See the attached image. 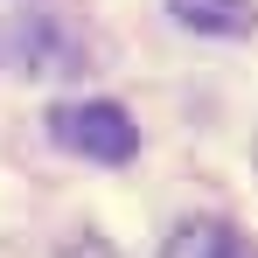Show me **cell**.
Here are the masks:
<instances>
[{"instance_id":"obj_1","label":"cell","mask_w":258,"mask_h":258,"mask_svg":"<svg viewBox=\"0 0 258 258\" xmlns=\"http://www.w3.org/2000/svg\"><path fill=\"white\" fill-rule=\"evenodd\" d=\"M49 133H56V147H70V154H84V161H112V168L140 154V126H133L126 105H112V98L56 105V112H49Z\"/></svg>"},{"instance_id":"obj_2","label":"cell","mask_w":258,"mask_h":258,"mask_svg":"<svg viewBox=\"0 0 258 258\" xmlns=\"http://www.w3.org/2000/svg\"><path fill=\"white\" fill-rule=\"evenodd\" d=\"M161 258H251V244H244L230 223H216V216H188V223L168 237Z\"/></svg>"},{"instance_id":"obj_3","label":"cell","mask_w":258,"mask_h":258,"mask_svg":"<svg viewBox=\"0 0 258 258\" xmlns=\"http://www.w3.org/2000/svg\"><path fill=\"white\" fill-rule=\"evenodd\" d=\"M174 21L196 28V35H251V0H168Z\"/></svg>"},{"instance_id":"obj_4","label":"cell","mask_w":258,"mask_h":258,"mask_svg":"<svg viewBox=\"0 0 258 258\" xmlns=\"http://www.w3.org/2000/svg\"><path fill=\"white\" fill-rule=\"evenodd\" d=\"M63 258H112L105 244H77V251H63Z\"/></svg>"}]
</instances>
